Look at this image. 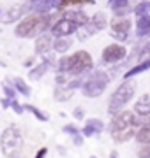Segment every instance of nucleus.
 I'll list each match as a JSON object with an SVG mask.
<instances>
[{
  "label": "nucleus",
  "mask_w": 150,
  "mask_h": 158,
  "mask_svg": "<svg viewBox=\"0 0 150 158\" xmlns=\"http://www.w3.org/2000/svg\"><path fill=\"white\" fill-rule=\"evenodd\" d=\"M50 18L44 14H32V16L23 18V21L16 27V35L18 37H34L41 34L48 27Z\"/></svg>",
  "instance_id": "1"
},
{
  "label": "nucleus",
  "mask_w": 150,
  "mask_h": 158,
  "mask_svg": "<svg viewBox=\"0 0 150 158\" xmlns=\"http://www.w3.org/2000/svg\"><path fill=\"white\" fill-rule=\"evenodd\" d=\"M2 149H4V155L9 158H20L21 156V151H23V139H21V134L18 132L14 127L12 128H7L2 135Z\"/></svg>",
  "instance_id": "2"
},
{
  "label": "nucleus",
  "mask_w": 150,
  "mask_h": 158,
  "mask_svg": "<svg viewBox=\"0 0 150 158\" xmlns=\"http://www.w3.org/2000/svg\"><path fill=\"white\" fill-rule=\"evenodd\" d=\"M74 28H76V25L71 21V19H62V21L53 28V34H57V35H64V34H65V35H67V34H71Z\"/></svg>",
  "instance_id": "3"
},
{
  "label": "nucleus",
  "mask_w": 150,
  "mask_h": 158,
  "mask_svg": "<svg viewBox=\"0 0 150 158\" xmlns=\"http://www.w3.org/2000/svg\"><path fill=\"white\" fill-rule=\"evenodd\" d=\"M25 9H27V6H23V4H21V6H14L12 9L7 11L4 21H14V19H18V18H21L23 12H25Z\"/></svg>",
  "instance_id": "4"
},
{
  "label": "nucleus",
  "mask_w": 150,
  "mask_h": 158,
  "mask_svg": "<svg viewBox=\"0 0 150 158\" xmlns=\"http://www.w3.org/2000/svg\"><path fill=\"white\" fill-rule=\"evenodd\" d=\"M50 44H51V37H50V35H42V37L37 39V46H35V49H37V53H44V51L50 48Z\"/></svg>",
  "instance_id": "5"
},
{
  "label": "nucleus",
  "mask_w": 150,
  "mask_h": 158,
  "mask_svg": "<svg viewBox=\"0 0 150 158\" xmlns=\"http://www.w3.org/2000/svg\"><path fill=\"white\" fill-rule=\"evenodd\" d=\"M124 51L120 49V48H110V49H106V53H104V60L106 62H111V58L113 56H120Z\"/></svg>",
  "instance_id": "6"
},
{
  "label": "nucleus",
  "mask_w": 150,
  "mask_h": 158,
  "mask_svg": "<svg viewBox=\"0 0 150 158\" xmlns=\"http://www.w3.org/2000/svg\"><path fill=\"white\" fill-rule=\"evenodd\" d=\"M69 40H64V39H60V40H57V44H55V49L57 51H65L67 48H69Z\"/></svg>",
  "instance_id": "7"
},
{
  "label": "nucleus",
  "mask_w": 150,
  "mask_h": 158,
  "mask_svg": "<svg viewBox=\"0 0 150 158\" xmlns=\"http://www.w3.org/2000/svg\"><path fill=\"white\" fill-rule=\"evenodd\" d=\"M88 0H64V6H76V4H87Z\"/></svg>",
  "instance_id": "8"
},
{
  "label": "nucleus",
  "mask_w": 150,
  "mask_h": 158,
  "mask_svg": "<svg viewBox=\"0 0 150 158\" xmlns=\"http://www.w3.org/2000/svg\"><path fill=\"white\" fill-rule=\"evenodd\" d=\"M16 83H18V88H20V91H23L25 95H29V93H30V91H29V86L25 85V83H21V81H16Z\"/></svg>",
  "instance_id": "9"
},
{
  "label": "nucleus",
  "mask_w": 150,
  "mask_h": 158,
  "mask_svg": "<svg viewBox=\"0 0 150 158\" xmlns=\"http://www.w3.org/2000/svg\"><path fill=\"white\" fill-rule=\"evenodd\" d=\"M44 155H46V149H41V151H39V155H37V158H42Z\"/></svg>",
  "instance_id": "10"
}]
</instances>
